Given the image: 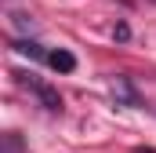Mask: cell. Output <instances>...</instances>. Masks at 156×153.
I'll return each mask as SVG.
<instances>
[{"instance_id": "5b68a950", "label": "cell", "mask_w": 156, "mask_h": 153, "mask_svg": "<svg viewBox=\"0 0 156 153\" xmlns=\"http://www.w3.org/2000/svg\"><path fill=\"white\" fill-rule=\"evenodd\" d=\"M4 153H22V142H18L15 131H7V139H4Z\"/></svg>"}, {"instance_id": "7a4b0ae2", "label": "cell", "mask_w": 156, "mask_h": 153, "mask_svg": "<svg viewBox=\"0 0 156 153\" xmlns=\"http://www.w3.org/2000/svg\"><path fill=\"white\" fill-rule=\"evenodd\" d=\"M47 62H51V69H58V73H73V69H76V58H73L69 51H51Z\"/></svg>"}, {"instance_id": "8992f818", "label": "cell", "mask_w": 156, "mask_h": 153, "mask_svg": "<svg viewBox=\"0 0 156 153\" xmlns=\"http://www.w3.org/2000/svg\"><path fill=\"white\" fill-rule=\"evenodd\" d=\"M127 37H131V29H127V26L120 22V26H116V40H127Z\"/></svg>"}, {"instance_id": "6da1fadb", "label": "cell", "mask_w": 156, "mask_h": 153, "mask_svg": "<svg viewBox=\"0 0 156 153\" xmlns=\"http://www.w3.org/2000/svg\"><path fill=\"white\" fill-rule=\"evenodd\" d=\"M26 84H29V91L37 95V99L51 110V113H58V110H62V99H58V91H55L51 84H40V80H26Z\"/></svg>"}, {"instance_id": "277c9868", "label": "cell", "mask_w": 156, "mask_h": 153, "mask_svg": "<svg viewBox=\"0 0 156 153\" xmlns=\"http://www.w3.org/2000/svg\"><path fill=\"white\" fill-rule=\"evenodd\" d=\"M11 26H15L18 33H33V15H26V11H15V15H11Z\"/></svg>"}, {"instance_id": "3957f363", "label": "cell", "mask_w": 156, "mask_h": 153, "mask_svg": "<svg viewBox=\"0 0 156 153\" xmlns=\"http://www.w3.org/2000/svg\"><path fill=\"white\" fill-rule=\"evenodd\" d=\"M15 51L18 55H29V58H47V51L40 44H33V40H15Z\"/></svg>"}]
</instances>
